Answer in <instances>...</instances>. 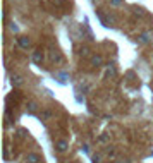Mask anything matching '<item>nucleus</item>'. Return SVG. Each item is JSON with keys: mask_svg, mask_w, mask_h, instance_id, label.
<instances>
[{"mask_svg": "<svg viewBox=\"0 0 153 163\" xmlns=\"http://www.w3.org/2000/svg\"><path fill=\"white\" fill-rule=\"evenodd\" d=\"M93 64H101V57H95L93 59Z\"/></svg>", "mask_w": 153, "mask_h": 163, "instance_id": "20e7f679", "label": "nucleus"}, {"mask_svg": "<svg viewBox=\"0 0 153 163\" xmlns=\"http://www.w3.org/2000/svg\"><path fill=\"white\" fill-rule=\"evenodd\" d=\"M19 43H21L22 47H28V45H29V41H28L26 38H21V40H19Z\"/></svg>", "mask_w": 153, "mask_h": 163, "instance_id": "7ed1b4c3", "label": "nucleus"}, {"mask_svg": "<svg viewBox=\"0 0 153 163\" xmlns=\"http://www.w3.org/2000/svg\"><path fill=\"white\" fill-rule=\"evenodd\" d=\"M93 161H95V163L100 161V154H95V156H93Z\"/></svg>", "mask_w": 153, "mask_h": 163, "instance_id": "39448f33", "label": "nucleus"}, {"mask_svg": "<svg viewBox=\"0 0 153 163\" xmlns=\"http://www.w3.org/2000/svg\"><path fill=\"white\" fill-rule=\"evenodd\" d=\"M29 110H36V103H29Z\"/></svg>", "mask_w": 153, "mask_h": 163, "instance_id": "0eeeda50", "label": "nucleus"}, {"mask_svg": "<svg viewBox=\"0 0 153 163\" xmlns=\"http://www.w3.org/2000/svg\"><path fill=\"white\" fill-rule=\"evenodd\" d=\"M28 161H29V163H36V161H40V156H38V154H28Z\"/></svg>", "mask_w": 153, "mask_h": 163, "instance_id": "f03ea898", "label": "nucleus"}, {"mask_svg": "<svg viewBox=\"0 0 153 163\" xmlns=\"http://www.w3.org/2000/svg\"><path fill=\"white\" fill-rule=\"evenodd\" d=\"M14 82H16V84H21V77L16 76V77H14Z\"/></svg>", "mask_w": 153, "mask_h": 163, "instance_id": "423d86ee", "label": "nucleus"}, {"mask_svg": "<svg viewBox=\"0 0 153 163\" xmlns=\"http://www.w3.org/2000/svg\"><path fill=\"white\" fill-rule=\"evenodd\" d=\"M57 150L59 151H66L67 150V142L66 141H59L57 142Z\"/></svg>", "mask_w": 153, "mask_h": 163, "instance_id": "f257e3e1", "label": "nucleus"}]
</instances>
